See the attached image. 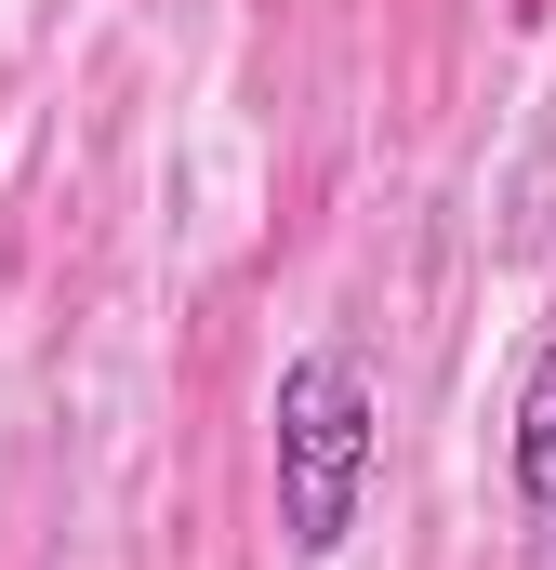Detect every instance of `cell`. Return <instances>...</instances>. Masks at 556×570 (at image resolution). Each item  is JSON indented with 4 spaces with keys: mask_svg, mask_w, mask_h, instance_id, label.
Masks as SVG:
<instances>
[{
    "mask_svg": "<svg viewBox=\"0 0 556 570\" xmlns=\"http://www.w3.org/2000/svg\"><path fill=\"white\" fill-rule=\"evenodd\" d=\"M266 451H278V544L305 570H331L358 544V504H371V464H385V399L345 345H305L278 372V412H266Z\"/></svg>",
    "mask_w": 556,
    "mask_h": 570,
    "instance_id": "6da1fadb",
    "label": "cell"
},
{
    "mask_svg": "<svg viewBox=\"0 0 556 570\" xmlns=\"http://www.w3.org/2000/svg\"><path fill=\"white\" fill-rule=\"evenodd\" d=\"M504 478H517V518H530V531H556V332H544V358L517 372V425H504Z\"/></svg>",
    "mask_w": 556,
    "mask_h": 570,
    "instance_id": "7a4b0ae2",
    "label": "cell"
}]
</instances>
